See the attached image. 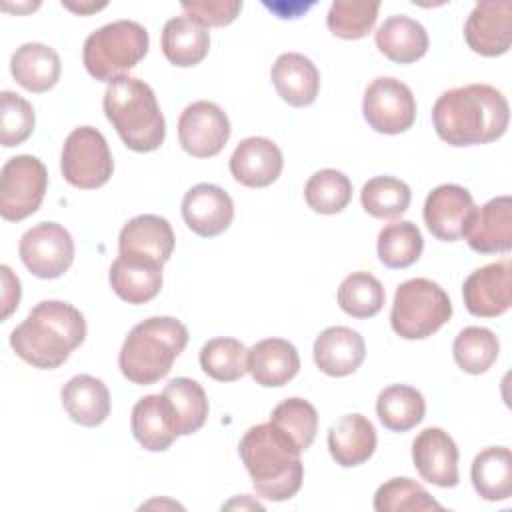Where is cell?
I'll use <instances>...</instances> for the list:
<instances>
[{
	"mask_svg": "<svg viewBox=\"0 0 512 512\" xmlns=\"http://www.w3.org/2000/svg\"><path fill=\"white\" fill-rule=\"evenodd\" d=\"M510 120L508 100L490 84L446 90L432 106V124L450 146H476L498 140Z\"/></svg>",
	"mask_w": 512,
	"mask_h": 512,
	"instance_id": "1",
	"label": "cell"
},
{
	"mask_svg": "<svg viewBox=\"0 0 512 512\" xmlns=\"http://www.w3.org/2000/svg\"><path fill=\"white\" fill-rule=\"evenodd\" d=\"M84 338L86 320L78 308L62 300H42L10 332V346L30 366L54 370Z\"/></svg>",
	"mask_w": 512,
	"mask_h": 512,
	"instance_id": "2",
	"label": "cell"
},
{
	"mask_svg": "<svg viewBox=\"0 0 512 512\" xmlns=\"http://www.w3.org/2000/svg\"><path fill=\"white\" fill-rule=\"evenodd\" d=\"M238 454L258 496L282 502L300 490L304 478L302 452L272 422L248 428L238 444Z\"/></svg>",
	"mask_w": 512,
	"mask_h": 512,
	"instance_id": "3",
	"label": "cell"
},
{
	"mask_svg": "<svg viewBox=\"0 0 512 512\" xmlns=\"http://www.w3.org/2000/svg\"><path fill=\"white\" fill-rule=\"evenodd\" d=\"M104 114L120 140L134 152H152L162 146L166 122L154 90L140 78L120 76L106 86Z\"/></svg>",
	"mask_w": 512,
	"mask_h": 512,
	"instance_id": "4",
	"label": "cell"
},
{
	"mask_svg": "<svg viewBox=\"0 0 512 512\" xmlns=\"http://www.w3.org/2000/svg\"><path fill=\"white\" fill-rule=\"evenodd\" d=\"M188 344L186 326L174 316H152L136 324L118 354L124 378L138 386L156 384Z\"/></svg>",
	"mask_w": 512,
	"mask_h": 512,
	"instance_id": "5",
	"label": "cell"
},
{
	"mask_svg": "<svg viewBox=\"0 0 512 512\" xmlns=\"http://www.w3.org/2000/svg\"><path fill=\"white\" fill-rule=\"evenodd\" d=\"M148 30L134 20H116L94 30L82 48L88 74L100 82L126 76L148 52Z\"/></svg>",
	"mask_w": 512,
	"mask_h": 512,
	"instance_id": "6",
	"label": "cell"
},
{
	"mask_svg": "<svg viewBox=\"0 0 512 512\" xmlns=\"http://www.w3.org/2000/svg\"><path fill=\"white\" fill-rule=\"evenodd\" d=\"M452 316V302L444 288L428 278H410L396 288L390 326L404 340H424L438 332Z\"/></svg>",
	"mask_w": 512,
	"mask_h": 512,
	"instance_id": "7",
	"label": "cell"
},
{
	"mask_svg": "<svg viewBox=\"0 0 512 512\" xmlns=\"http://www.w3.org/2000/svg\"><path fill=\"white\" fill-rule=\"evenodd\" d=\"M60 170L74 188L94 190L104 186L114 172V160L104 134L94 126L74 128L64 140Z\"/></svg>",
	"mask_w": 512,
	"mask_h": 512,
	"instance_id": "8",
	"label": "cell"
},
{
	"mask_svg": "<svg viewBox=\"0 0 512 512\" xmlns=\"http://www.w3.org/2000/svg\"><path fill=\"white\" fill-rule=\"evenodd\" d=\"M48 188V170L32 154L12 156L0 172V214L8 222H20L34 214Z\"/></svg>",
	"mask_w": 512,
	"mask_h": 512,
	"instance_id": "9",
	"label": "cell"
},
{
	"mask_svg": "<svg viewBox=\"0 0 512 512\" xmlns=\"http://www.w3.org/2000/svg\"><path fill=\"white\" fill-rule=\"evenodd\" d=\"M362 114L368 126L380 134H400L416 120L412 90L392 76L372 80L364 92Z\"/></svg>",
	"mask_w": 512,
	"mask_h": 512,
	"instance_id": "10",
	"label": "cell"
},
{
	"mask_svg": "<svg viewBox=\"0 0 512 512\" xmlns=\"http://www.w3.org/2000/svg\"><path fill=\"white\" fill-rule=\"evenodd\" d=\"M18 254L34 276L52 280L72 266L74 240L62 224L40 222L22 234Z\"/></svg>",
	"mask_w": 512,
	"mask_h": 512,
	"instance_id": "11",
	"label": "cell"
},
{
	"mask_svg": "<svg viewBox=\"0 0 512 512\" xmlns=\"http://www.w3.org/2000/svg\"><path fill=\"white\" fill-rule=\"evenodd\" d=\"M226 112L208 100L188 104L178 118V140L184 152L194 158H212L222 152L230 138Z\"/></svg>",
	"mask_w": 512,
	"mask_h": 512,
	"instance_id": "12",
	"label": "cell"
},
{
	"mask_svg": "<svg viewBox=\"0 0 512 512\" xmlns=\"http://www.w3.org/2000/svg\"><path fill=\"white\" fill-rule=\"evenodd\" d=\"M464 306L472 316L496 318L512 306V264L500 260L474 270L462 286Z\"/></svg>",
	"mask_w": 512,
	"mask_h": 512,
	"instance_id": "13",
	"label": "cell"
},
{
	"mask_svg": "<svg viewBox=\"0 0 512 512\" xmlns=\"http://www.w3.org/2000/svg\"><path fill=\"white\" fill-rule=\"evenodd\" d=\"M464 38L480 56L506 54L512 44V4L508 0L478 2L464 24Z\"/></svg>",
	"mask_w": 512,
	"mask_h": 512,
	"instance_id": "14",
	"label": "cell"
},
{
	"mask_svg": "<svg viewBox=\"0 0 512 512\" xmlns=\"http://www.w3.org/2000/svg\"><path fill=\"white\" fill-rule=\"evenodd\" d=\"M474 210V198L464 186L440 184L426 196L422 214L432 236L444 242H456L462 238Z\"/></svg>",
	"mask_w": 512,
	"mask_h": 512,
	"instance_id": "15",
	"label": "cell"
},
{
	"mask_svg": "<svg viewBox=\"0 0 512 512\" xmlns=\"http://www.w3.org/2000/svg\"><path fill=\"white\" fill-rule=\"evenodd\" d=\"M412 462L422 480L452 488L458 484V446L442 428H424L412 442Z\"/></svg>",
	"mask_w": 512,
	"mask_h": 512,
	"instance_id": "16",
	"label": "cell"
},
{
	"mask_svg": "<svg viewBox=\"0 0 512 512\" xmlns=\"http://www.w3.org/2000/svg\"><path fill=\"white\" fill-rule=\"evenodd\" d=\"M182 218L194 234L214 238L232 224L234 202L224 188L202 182L184 194Z\"/></svg>",
	"mask_w": 512,
	"mask_h": 512,
	"instance_id": "17",
	"label": "cell"
},
{
	"mask_svg": "<svg viewBox=\"0 0 512 512\" xmlns=\"http://www.w3.org/2000/svg\"><path fill=\"white\" fill-rule=\"evenodd\" d=\"M478 254H506L512 248V198L496 196L470 216L464 234Z\"/></svg>",
	"mask_w": 512,
	"mask_h": 512,
	"instance_id": "18",
	"label": "cell"
},
{
	"mask_svg": "<svg viewBox=\"0 0 512 512\" xmlns=\"http://www.w3.org/2000/svg\"><path fill=\"white\" fill-rule=\"evenodd\" d=\"M284 166L276 142L264 136L244 138L230 156V174L248 188H266L278 180Z\"/></svg>",
	"mask_w": 512,
	"mask_h": 512,
	"instance_id": "19",
	"label": "cell"
},
{
	"mask_svg": "<svg viewBox=\"0 0 512 512\" xmlns=\"http://www.w3.org/2000/svg\"><path fill=\"white\" fill-rule=\"evenodd\" d=\"M162 262L140 254H118L108 280L114 294L128 304H146L162 288Z\"/></svg>",
	"mask_w": 512,
	"mask_h": 512,
	"instance_id": "20",
	"label": "cell"
},
{
	"mask_svg": "<svg viewBox=\"0 0 512 512\" xmlns=\"http://www.w3.org/2000/svg\"><path fill=\"white\" fill-rule=\"evenodd\" d=\"M314 362L320 372L342 378L360 368L366 356L364 338L348 326H330L314 340Z\"/></svg>",
	"mask_w": 512,
	"mask_h": 512,
	"instance_id": "21",
	"label": "cell"
},
{
	"mask_svg": "<svg viewBox=\"0 0 512 512\" xmlns=\"http://www.w3.org/2000/svg\"><path fill=\"white\" fill-rule=\"evenodd\" d=\"M270 78L278 96L294 108L310 106L320 90V72L316 64L300 52L280 54L272 64Z\"/></svg>",
	"mask_w": 512,
	"mask_h": 512,
	"instance_id": "22",
	"label": "cell"
},
{
	"mask_svg": "<svg viewBox=\"0 0 512 512\" xmlns=\"http://www.w3.org/2000/svg\"><path fill=\"white\" fill-rule=\"evenodd\" d=\"M174 252V232L166 218L140 214L130 218L118 236V254H140L158 262H168Z\"/></svg>",
	"mask_w": 512,
	"mask_h": 512,
	"instance_id": "23",
	"label": "cell"
},
{
	"mask_svg": "<svg viewBox=\"0 0 512 512\" xmlns=\"http://www.w3.org/2000/svg\"><path fill=\"white\" fill-rule=\"evenodd\" d=\"M300 370V356L284 338H264L248 350V372L264 388L288 384Z\"/></svg>",
	"mask_w": 512,
	"mask_h": 512,
	"instance_id": "24",
	"label": "cell"
},
{
	"mask_svg": "<svg viewBox=\"0 0 512 512\" xmlns=\"http://www.w3.org/2000/svg\"><path fill=\"white\" fill-rule=\"evenodd\" d=\"M376 440L372 422L358 412L342 416L328 430L330 456L342 468L364 464L374 454Z\"/></svg>",
	"mask_w": 512,
	"mask_h": 512,
	"instance_id": "25",
	"label": "cell"
},
{
	"mask_svg": "<svg viewBox=\"0 0 512 512\" xmlns=\"http://www.w3.org/2000/svg\"><path fill=\"white\" fill-rule=\"evenodd\" d=\"M60 400L70 416L80 426H100L110 414V392L106 384L90 374L72 376L60 390Z\"/></svg>",
	"mask_w": 512,
	"mask_h": 512,
	"instance_id": "26",
	"label": "cell"
},
{
	"mask_svg": "<svg viewBox=\"0 0 512 512\" xmlns=\"http://www.w3.org/2000/svg\"><path fill=\"white\" fill-rule=\"evenodd\" d=\"M130 428L140 446L150 452H164L178 438L172 410L164 394H148L140 398L132 408Z\"/></svg>",
	"mask_w": 512,
	"mask_h": 512,
	"instance_id": "27",
	"label": "cell"
},
{
	"mask_svg": "<svg viewBox=\"0 0 512 512\" xmlns=\"http://www.w3.org/2000/svg\"><path fill=\"white\" fill-rule=\"evenodd\" d=\"M378 50L392 62L412 64L420 60L428 50L426 28L406 14L388 16L376 30Z\"/></svg>",
	"mask_w": 512,
	"mask_h": 512,
	"instance_id": "28",
	"label": "cell"
},
{
	"mask_svg": "<svg viewBox=\"0 0 512 512\" xmlns=\"http://www.w3.org/2000/svg\"><path fill=\"white\" fill-rule=\"evenodd\" d=\"M60 56L54 48L40 42H26L10 58L14 80L28 92H48L60 78Z\"/></svg>",
	"mask_w": 512,
	"mask_h": 512,
	"instance_id": "29",
	"label": "cell"
},
{
	"mask_svg": "<svg viewBox=\"0 0 512 512\" xmlns=\"http://www.w3.org/2000/svg\"><path fill=\"white\" fill-rule=\"evenodd\" d=\"M162 54L178 68L200 64L210 50V34L204 26L184 16H174L162 30Z\"/></svg>",
	"mask_w": 512,
	"mask_h": 512,
	"instance_id": "30",
	"label": "cell"
},
{
	"mask_svg": "<svg viewBox=\"0 0 512 512\" xmlns=\"http://www.w3.org/2000/svg\"><path fill=\"white\" fill-rule=\"evenodd\" d=\"M476 494L488 502H502L512 496V454L506 446L480 450L470 468Z\"/></svg>",
	"mask_w": 512,
	"mask_h": 512,
	"instance_id": "31",
	"label": "cell"
},
{
	"mask_svg": "<svg viewBox=\"0 0 512 512\" xmlns=\"http://www.w3.org/2000/svg\"><path fill=\"white\" fill-rule=\"evenodd\" d=\"M164 398L172 410V422L178 436L198 432L208 418V398L204 388L186 376L174 378L164 386Z\"/></svg>",
	"mask_w": 512,
	"mask_h": 512,
	"instance_id": "32",
	"label": "cell"
},
{
	"mask_svg": "<svg viewBox=\"0 0 512 512\" xmlns=\"http://www.w3.org/2000/svg\"><path fill=\"white\" fill-rule=\"evenodd\" d=\"M426 400L420 390L408 384H390L376 398V414L384 428L408 432L422 422Z\"/></svg>",
	"mask_w": 512,
	"mask_h": 512,
	"instance_id": "33",
	"label": "cell"
},
{
	"mask_svg": "<svg viewBox=\"0 0 512 512\" xmlns=\"http://www.w3.org/2000/svg\"><path fill=\"white\" fill-rule=\"evenodd\" d=\"M378 258L386 268H408L424 250L420 228L410 220H396L378 232Z\"/></svg>",
	"mask_w": 512,
	"mask_h": 512,
	"instance_id": "34",
	"label": "cell"
},
{
	"mask_svg": "<svg viewBox=\"0 0 512 512\" xmlns=\"http://www.w3.org/2000/svg\"><path fill=\"white\" fill-rule=\"evenodd\" d=\"M200 368L218 382L240 380L248 372V350L236 338H212L200 350Z\"/></svg>",
	"mask_w": 512,
	"mask_h": 512,
	"instance_id": "35",
	"label": "cell"
},
{
	"mask_svg": "<svg viewBox=\"0 0 512 512\" xmlns=\"http://www.w3.org/2000/svg\"><path fill=\"white\" fill-rule=\"evenodd\" d=\"M338 306L352 318L376 316L386 300L382 282L370 272H352L338 286Z\"/></svg>",
	"mask_w": 512,
	"mask_h": 512,
	"instance_id": "36",
	"label": "cell"
},
{
	"mask_svg": "<svg viewBox=\"0 0 512 512\" xmlns=\"http://www.w3.org/2000/svg\"><path fill=\"white\" fill-rule=\"evenodd\" d=\"M500 342L490 328L468 326L458 332L452 344V354L458 364L468 374H484L498 358Z\"/></svg>",
	"mask_w": 512,
	"mask_h": 512,
	"instance_id": "37",
	"label": "cell"
},
{
	"mask_svg": "<svg viewBox=\"0 0 512 512\" xmlns=\"http://www.w3.org/2000/svg\"><path fill=\"white\" fill-rule=\"evenodd\" d=\"M352 198L350 178L334 168L314 172L304 186V200L308 208L318 214H338Z\"/></svg>",
	"mask_w": 512,
	"mask_h": 512,
	"instance_id": "38",
	"label": "cell"
},
{
	"mask_svg": "<svg viewBox=\"0 0 512 512\" xmlns=\"http://www.w3.org/2000/svg\"><path fill=\"white\" fill-rule=\"evenodd\" d=\"M410 186L394 176H374L360 190L362 208L374 218H396L410 206Z\"/></svg>",
	"mask_w": 512,
	"mask_h": 512,
	"instance_id": "39",
	"label": "cell"
},
{
	"mask_svg": "<svg viewBox=\"0 0 512 512\" xmlns=\"http://www.w3.org/2000/svg\"><path fill=\"white\" fill-rule=\"evenodd\" d=\"M440 508L442 504L436 502L422 484L406 476L386 480L374 494L376 512H424Z\"/></svg>",
	"mask_w": 512,
	"mask_h": 512,
	"instance_id": "40",
	"label": "cell"
},
{
	"mask_svg": "<svg viewBox=\"0 0 512 512\" xmlns=\"http://www.w3.org/2000/svg\"><path fill=\"white\" fill-rule=\"evenodd\" d=\"M270 422L278 426L288 438L298 446L300 452H306L318 430V412L304 398H286L270 414Z\"/></svg>",
	"mask_w": 512,
	"mask_h": 512,
	"instance_id": "41",
	"label": "cell"
},
{
	"mask_svg": "<svg viewBox=\"0 0 512 512\" xmlns=\"http://www.w3.org/2000/svg\"><path fill=\"white\" fill-rule=\"evenodd\" d=\"M380 4L366 0H336L332 2L326 26L328 30L344 40H358L368 36L378 18Z\"/></svg>",
	"mask_w": 512,
	"mask_h": 512,
	"instance_id": "42",
	"label": "cell"
},
{
	"mask_svg": "<svg viewBox=\"0 0 512 512\" xmlns=\"http://www.w3.org/2000/svg\"><path fill=\"white\" fill-rule=\"evenodd\" d=\"M34 108L16 92H0V142L6 148L22 144L34 130Z\"/></svg>",
	"mask_w": 512,
	"mask_h": 512,
	"instance_id": "43",
	"label": "cell"
},
{
	"mask_svg": "<svg viewBox=\"0 0 512 512\" xmlns=\"http://www.w3.org/2000/svg\"><path fill=\"white\" fill-rule=\"evenodd\" d=\"M186 16L200 26H228L236 20L242 10L240 0H200V2H182Z\"/></svg>",
	"mask_w": 512,
	"mask_h": 512,
	"instance_id": "44",
	"label": "cell"
},
{
	"mask_svg": "<svg viewBox=\"0 0 512 512\" xmlns=\"http://www.w3.org/2000/svg\"><path fill=\"white\" fill-rule=\"evenodd\" d=\"M0 272H2V318L6 320L16 308H18V302H20V280L18 276L12 274V270L4 264L0 266Z\"/></svg>",
	"mask_w": 512,
	"mask_h": 512,
	"instance_id": "45",
	"label": "cell"
},
{
	"mask_svg": "<svg viewBox=\"0 0 512 512\" xmlns=\"http://www.w3.org/2000/svg\"><path fill=\"white\" fill-rule=\"evenodd\" d=\"M62 6H66V8H70V10H74V12H80V14H84V12H92V10H98V8H104L106 4H88V6H84V4H80V6H76V4H68V2H62Z\"/></svg>",
	"mask_w": 512,
	"mask_h": 512,
	"instance_id": "46",
	"label": "cell"
}]
</instances>
